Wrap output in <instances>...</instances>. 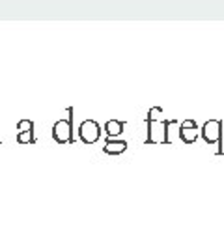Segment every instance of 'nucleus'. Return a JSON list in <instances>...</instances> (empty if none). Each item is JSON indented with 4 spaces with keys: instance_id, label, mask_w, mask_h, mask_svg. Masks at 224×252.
Segmentation results:
<instances>
[{
    "instance_id": "6",
    "label": "nucleus",
    "mask_w": 224,
    "mask_h": 252,
    "mask_svg": "<svg viewBox=\"0 0 224 252\" xmlns=\"http://www.w3.org/2000/svg\"><path fill=\"white\" fill-rule=\"evenodd\" d=\"M198 126L194 120H185L181 126H179V138L185 142V144H194L198 138Z\"/></svg>"
},
{
    "instance_id": "4",
    "label": "nucleus",
    "mask_w": 224,
    "mask_h": 252,
    "mask_svg": "<svg viewBox=\"0 0 224 252\" xmlns=\"http://www.w3.org/2000/svg\"><path fill=\"white\" fill-rule=\"evenodd\" d=\"M99 136H101V126H99L96 120H84L79 127V138H81L84 144H94L97 142Z\"/></svg>"
},
{
    "instance_id": "1",
    "label": "nucleus",
    "mask_w": 224,
    "mask_h": 252,
    "mask_svg": "<svg viewBox=\"0 0 224 252\" xmlns=\"http://www.w3.org/2000/svg\"><path fill=\"white\" fill-rule=\"evenodd\" d=\"M148 138L146 144H170V136H168V129L172 124H176V120H168L164 118L162 110L159 107H153L148 112Z\"/></svg>"
},
{
    "instance_id": "7",
    "label": "nucleus",
    "mask_w": 224,
    "mask_h": 252,
    "mask_svg": "<svg viewBox=\"0 0 224 252\" xmlns=\"http://www.w3.org/2000/svg\"><path fill=\"white\" fill-rule=\"evenodd\" d=\"M127 150L126 140H114V138H107V142L103 146V152L108 155H118V153H124Z\"/></svg>"
},
{
    "instance_id": "3",
    "label": "nucleus",
    "mask_w": 224,
    "mask_h": 252,
    "mask_svg": "<svg viewBox=\"0 0 224 252\" xmlns=\"http://www.w3.org/2000/svg\"><path fill=\"white\" fill-rule=\"evenodd\" d=\"M202 138L206 140L207 144H219L223 146V120H209L206 122L202 129Z\"/></svg>"
},
{
    "instance_id": "8",
    "label": "nucleus",
    "mask_w": 224,
    "mask_h": 252,
    "mask_svg": "<svg viewBox=\"0 0 224 252\" xmlns=\"http://www.w3.org/2000/svg\"><path fill=\"white\" fill-rule=\"evenodd\" d=\"M122 131H124V122H120V120H108L105 124V133H107L108 138L120 136Z\"/></svg>"
},
{
    "instance_id": "5",
    "label": "nucleus",
    "mask_w": 224,
    "mask_h": 252,
    "mask_svg": "<svg viewBox=\"0 0 224 252\" xmlns=\"http://www.w3.org/2000/svg\"><path fill=\"white\" fill-rule=\"evenodd\" d=\"M17 142L19 144H34V122L30 120H21L17 124Z\"/></svg>"
},
{
    "instance_id": "2",
    "label": "nucleus",
    "mask_w": 224,
    "mask_h": 252,
    "mask_svg": "<svg viewBox=\"0 0 224 252\" xmlns=\"http://www.w3.org/2000/svg\"><path fill=\"white\" fill-rule=\"evenodd\" d=\"M67 120H60L53 126V138L58 144H73L75 135H73V108H67Z\"/></svg>"
}]
</instances>
